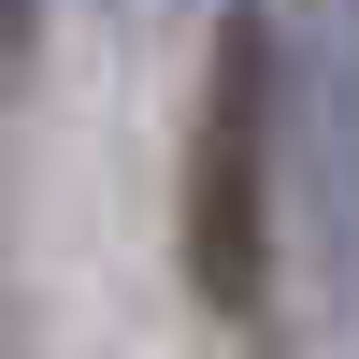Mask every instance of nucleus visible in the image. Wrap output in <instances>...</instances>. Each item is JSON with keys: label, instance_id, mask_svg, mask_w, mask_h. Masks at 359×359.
<instances>
[{"label": "nucleus", "instance_id": "nucleus-1", "mask_svg": "<svg viewBox=\"0 0 359 359\" xmlns=\"http://www.w3.org/2000/svg\"><path fill=\"white\" fill-rule=\"evenodd\" d=\"M273 15L216 29V72H201V144H187V287L216 316L273 302Z\"/></svg>", "mask_w": 359, "mask_h": 359}, {"label": "nucleus", "instance_id": "nucleus-2", "mask_svg": "<svg viewBox=\"0 0 359 359\" xmlns=\"http://www.w3.org/2000/svg\"><path fill=\"white\" fill-rule=\"evenodd\" d=\"M15 57H29V0H0V72H15Z\"/></svg>", "mask_w": 359, "mask_h": 359}]
</instances>
